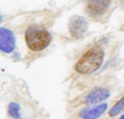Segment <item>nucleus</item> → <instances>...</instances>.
I'll use <instances>...</instances> for the list:
<instances>
[{
	"label": "nucleus",
	"mask_w": 124,
	"mask_h": 119,
	"mask_svg": "<svg viewBox=\"0 0 124 119\" xmlns=\"http://www.w3.org/2000/svg\"><path fill=\"white\" fill-rule=\"evenodd\" d=\"M87 28H88V23L83 17L75 16L69 21V33L76 39L82 38L84 34L86 33Z\"/></svg>",
	"instance_id": "obj_3"
},
{
	"label": "nucleus",
	"mask_w": 124,
	"mask_h": 119,
	"mask_svg": "<svg viewBox=\"0 0 124 119\" xmlns=\"http://www.w3.org/2000/svg\"><path fill=\"white\" fill-rule=\"evenodd\" d=\"M111 0H88L87 10L92 17H98L108 10Z\"/></svg>",
	"instance_id": "obj_5"
},
{
	"label": "nucleus",
	"mask_w": 124,
	"mask_h": 119,
	"mask_svg": "<svg viewBox=\"0 0 124 119\" xmlns=\"http://www.w3.org/2000/svg\"><path fill=\"white\" fill-rule=\"evenodd\" d=\"M108 108L107 104H102L91 109H84L80 112V117L82 119H97L106 112Z\"/></svg>",
	"instance_id": "obj_7"
},
{
	"label": "nucleus",
	"mask_w": 124,
	"mask_h": 119,
	"mask_svg": "<svg viewBox=\"0 0 124 119\" xmlns=\"http://www.w3.org/2000/svg\"><path fill=\"white\" fill-rule=\"evenodd\" d=\"M16 39L14 33L8 29H0V48L4 52H11L15 48Z\"/></svg>",
	"instance_id": "obj_4"
},
{
	"label": "nucleus",
	"mask_w": 124,
	"mask_h": 119,
	"mask_svg": "<svg viewBox=\"0 0 124 119\" xmlns=\"http://www.w3.org/2000/svg\"><path fill=\"white\" fill-rule=\"evenodd\" d=\"M52 37L46 30L29 27L25 32V42L30 50L41 51L49 46Z\"/></svg>",
	"instance_id": "obj_2"
},
{
	"label": "nucleus",
	"mask_w": 124,
	"mask_h": 119,
	"mask_svg": "<svg viewBox=\"0 0 124 119\" xmlns=\"http://www.w3.org/2000/svg\"><path fill=\"white\" fill-rule=\"evenodd\" d=\"M119 119H124V114H123V115H122V116H121V117H120Z\"/></svg>",
	"instance_id": "obj_10"
},
{
	"label": "nucleus",
	"mask_w": 124,
	"mask_h": 119,
	"mask_svg": "<svg viewBox=\"0 0 124 119\" xmlns=\"http://www.w3.org/2000/svg\"><path fill=\"white\" fill-rule=\"evenodd\" d=\"M110 97V91L107 88H101V87H96L92 91H90L85 98V103L87 104H96L107 100Z\"/></svg>",
	"instance_id": "obj_6"
},
{
	"label": "nucleus",
	"mask_w": 124,
	"mask_h": 119,
	"mask_svg": "<svg viewBox=\"0 0 124 119\" xmlns=\"http://www.w3.org/2000/svg\"><path fill=\"white\" fill-rule=\"evenodd\" d=\"M9 116L15 119H18L20 117V106L16 103H10L8 105V109H7Z\"/></svg>",
	"instance_id": "obj_9"
},
{
	"label": "nucleus",
	"mask_w": 124,
	"mask_h": 119,
	"mask_svg": "<svg viewBox=\"0 0 124 119\" xmlns=\"http://www.w3.org/2000/svg\"><path fill=\"white\" fill-rule=\"evenodd\" d=\"M103 56L104 53L100 47L96 46L90 48L77 61L75 65L76 71L84 75L97 71L102 64Z\"/></svg>",
	"instance_id": "obj_1"
},
{
	"label": "nucleus",
	"mask_w": 124,
	"mask_h": 119,
	"mask_svg": "<svg viewBox=\"0 0 124 119\" xmlns=\"http://www.w3.org/2000/svg\"><path fill=\"white\" fill-rule=\"evenodd\" d=\"M124 110V97L118 101L117 103L115 104V106L112 107V109L110 110V112H108V115H110L111 117H115L117 116L118 114H120Z\"/></svg>",
	"instance_id": "obj_8"
}]
</instances>
